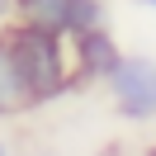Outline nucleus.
Returning <instances> with one entry per match:
<instances>
[{
	"mask_svg": "<svg viewBox=\"0 0 156 156\" xmlns=\"http://www.w3.org/2000/svg\"><path fill=\"white\" fill-rule=\"evenodd\" d=\"M104 95L123 123H156V57L151 52H123L118 66L109 71Z\"/></svg>",
	"mask_w": 156,
	"mask_h": 156,
	"instance_id": "nucleus-2",
	"label": "nucleus"
},
{
	"mask_svg": "<svg viewBox=\"0 0 156 156\" xmlns=\"http://www.w3.org/2000/svg\"><path fill=\"white\" fill-rule=\"evenodd\" d=\"M0 156H19V151H14V142H10L5 133H0Z\"/></svg>",
	"mask_w": 156,
	"mask_h": 156,
	"instance_id": "nucleus-8",
	"label": "nucleus"
},
{
	"mask_svg": "<svg viewBox=\"0 0 156 156\" xmlns=\"http://www.w3.org/2000/svg\"><path fill=\"white\" fill-rule=\"evenodd\" d=\"M71 43V80H76V90L85 85H104L109 71L118 66V57H123V48H118L114 29H90V33H76Z\"/></svg>",
	"mask_w": 156,
	"mask_h": 156,
	"instance_id": "nucleus-3",
	"label": "nucleus"
},
{
	"mask_svg": "<svg viewBox=\"0 0 156 156\" xmlns=\"http://www.w3.org/2000/svg\"><path fill=\"white\" fill-rule=\"evenodd\" d=\"M5 33H10V48H14V62H19V71H24V85H29L33 109L57 104V99H66L71 90H76L66 33L38 29V24H24V19L5 24Z\"/></svg>",
	"mask_w": 156,
	"mask_h": 156,
	"instance_id": "nucleus-1",
	"label": "nucleus"
},
{
	"mask_svg": "<svg viewBox=\"0 0 156 156\" xmlns=\"http://www.w3.org/2000/svg\"><path fill=\"white\" fill-rule=\"evenodd\" d=\"M5 24H14V0H0V29Z\"/></svg>",
	"mask_w": 156,
	"mask_h": 156,
	"instance_id": "nucleus-7",
	"label": "nucleus"
},
{
	"mask_svg": "<svg viewBox=\"0 0 156 156\" xmlns=\"http://www.w3.org/2000/svg\"><path fill=\"white\" fill-rule=\"evenodd\" d=\"M14 19L38 24V29H52V33H66L71 0H14Z\"/></svg>",
	"mask_w": 156,
	"mask_h": 156,
	"instance_id": "nucleus-5",
	"label": "nucleus"
},
{
	"mask_svg": "<svg viewBox=\"0 0 156 156\" xmlns=\"http://www.w3.org/2000/svg\"><path fill=\"white\" fill-rule=\"evenodd\" d=\"M137 5H142V10H151V14H156V0H137Z\"/></svg>",
	"mask_w": 156,
	"mask_h": 156,
	"instance_id": "nucleus-9",
	"label": "nucleus"
},
{
	"mask_svg": "<svg viewBox=\"0 0 156 156\" xmlns=\"http://www.w3.org/2000/svg\"><path fill=\"white\" fill-rule=\"evenodd\" d=\"M90 29H109V0H71V19H66V38Z\"/></svg>",
	"mask_w": 156,
	"mask_h": 156,
	"instance_id": "nucleus-6",
	"label": "nucleus"
},
{
	"mask_svg": "<svg viewBox=\"0 0 156 156\" xmlns=\"http://www.w3.org/2000/svg\"><path fill=\"white\" fill-rule=\"evenodd\" d=\"M147 156H156V142H151V147H147Z\"/></svg>",
	"mask_w": 156,
	"mask_h": 156,
	"instance_id": "nucleus-10",
	"label": "nucleus"
},
{
	"mask_svg": "<svg viewBox=\"0 0 156 156\" xmlns=\"http://www.w3.org/2000/svg\"><path fill=\"white\" fill-rule=\"evenodd\" d=\"M24 114H33V99H29L19 62H14L10 33L0 29V123H14V118H24Z\"/></svg>",
	"mask_w": 156,
	"mask_h": 156,
	"instance_id": "nucleus-4",
	"label": "nucleus"
}]
</instances>
